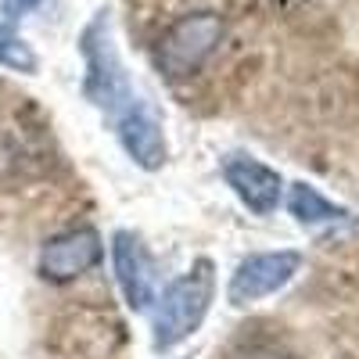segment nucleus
<instances>
[{
    "label": "nucleus",
    "mask_w": 359,
    "mask_h": 359,
    "mask_svg": "<svg viewBox=\"0 0 359 359\" xmlns=\"http://www.w3.org/2000/svg\"><path fill=\"white\" fill-rule=\"evenodd\" d=\"M79 50H83V62H86V79H83L86 101L97 104L108 118L126 111L137 101V94H133V83L123 69V57H118V50H115L108 11H97L94 22L83 29Z\"/></svg>",
    "instance_id": "1"
},
{
    "label": "nucleus",
    "mask_w": 359,
    "mask_h": 359,
    "mask_svg": "<svg viewBox=\"0 0 359 359\" xmlns=\"http://www.w3.org/2000/svg\"><path fill=\"white\" fill-rule=\"evenodd\" d=\"M216 298V269L208 259H198L184 277H176L155 309V348L165 352L172 345H180L184 338H191L201 320L208 316V306Z\"/></svg>",
    "instance_id": "2"
},
{
    "label": "nucleus",
    "mask_w": 359,
    "mask_h": 359,
    "mask_svg": "<svg viewBox=\"0 0 359 359\" xmlns=\"http://www.w3.org/2000/svg\"><path fill=\"white\" fill-rule=\"evenodd\" d=\"M223 40V18L216 11L180 15L155 43V65L169 83H184L201 72Z\"/></svg>",
    "instance_id": "3"
},
{
    "label": "nucleus",
    "mask_w": 359,
    "mask_h": 359,
    "mask_svg": "<svg viewBox=\"0 0 359 359\" xmlns=\"http://www.w3.org/2000/svg\"><path fill=\"white\" fill-rule=\"evenodd\" d=\"M104 259L101 233L94 226H72L54 233L40 248V277L50 284H72L83 273H90Z\"/></svg>",
    "instance_id": "4"
},
{
    "label": "nucleus",
    "mask_w": 359,
    "mask_h": 359,
    "mask_svg": "<svg viewBox=\"0 0 359 359\" xmlns=\"http://www.w3.org/2000/svg\"><path fill=\"white\" fill-rule=\"evenodd\" d=\"M298 269H302V255L291 252V248L248 255L237 266V273L230 277L226 298L233 306H248V302H259V298H269L280 287H287Z\"/></svg>",
    "instance_id": "5"
},
{
    "label": "nucleus",
    "mask_w": 359,
    "mask_h": 359,
    "mask_svg": "<svg viewBox=\"0 0 359 359\" xmlns=\"http://www.w3.org/2000/svg\"><path fill=\"white\" fill-rule=\"evenodd\" d=\"M111 262H115V280L126 306L133 313L151 309V302H158V269L140 237L130 230H118L111 237Z\"/></svg>",
    "instance_id": "6"
},
{
    "label": "nucleus",
    "mask_w": 359,
    "mask_h": 359,
    "mask_svg": "<svg viewBox=\"0 0 359 359\" xmlns=\"http://www.w3.org/2000/svg\"><path fill=\"white\" fill-rule=\"evenodd\" d=\"M115 137L123 144V151L147 172H155L165 165V130H162V118L155 115V108L147 104L144 97H137L126 111H118L115 118Z\"/></svg>",
    "instance_id": "7"
},
{
    "label": "nucleus",
    "mask_w": 359,
    "mask_h": 359,
    "mask_svg": "<svg viewBox=\"0 0 359 359\" xmlns=\"http://www.w3.org/2000/svg\"><path fill=\"white\" fill-rule=\"evenodd\" d=\"M223 180H226V187L259 216H269L280 205L284 180H280L277 169L262 165L259 158H245V155L226 158L223 162Z\"/></svg>",
    "instance_id": "8"
},
{
    "label": "nucleus",
    "mask_w": 359,
    "mask_h": 359,
    "mask_svg": "<svg viewBox=\"0 0 359 359\" xmlns=\"http://www.w3.org/2000/svg\"><path fill=\"white\" fill-rule=\"evenodd\" d=\"M287 208H291V216L302 223V226H334V223H345L348 212L341 205L334 201H327L316 187L309 184H294L291 194H287Z\"/></svg>",
    "instance_id": "9"
},
{
    "label": "nucleus",
    "mask_w": 359,
    "mask_h": 359,
    "mask_svg": "<svg viewBox=\"0 0 359 359\" xmlns=\"http://www.w3.org/2000/svg\"><path fill=\"white\" fill-rule=\"evenodd\" d=\"M230 359H302V352L277 334H245L230 348Z\"/></svg>",
    "instance_id": "10"
},
{
    "label": "nucleus",
    "mask_w": 359,
    "mask_h": 359,
    "mask_svg": "<svg viewBox=\"0 0 359 359\" xmlns=\"http://www.w3.org/2000/svg\"><path fill=\"white\" fill-rule=\"evenodd\" d=\"M0 65L11 69V72H22V76H33L40 69L36 50L29 47L8 22H0Z\"/></svg>",
    "instance_id": "11"
},
{
    "label": "nucleus",
    "mask_w": 359,
    "mask_h": 359,
    "mask_svg": "<svg viewBox=\"0 0 359 359\" xmlns=\"http://www.w3.org/2000/svg\"><path fill=\"white\" fill-rule=\"evenodd\" d=\"M29 8H36V0H4V11H8L11 18H18V15H25Z\"/></svg>",
    "instance_id": "12"
}]
</instances>
